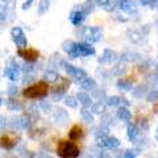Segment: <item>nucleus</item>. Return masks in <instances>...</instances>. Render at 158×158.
<instances>
[{
	"mask_svg": "<svg viewBox=\"0 0 158 158\" xmlns=\"http://www.w3.org/2000/svg\"><path fill=\"white\" fill-rule=\"evenodd\" d=\"M57 153L61 158H78L81 156L79 146L73 141L61 140L57 145Z\"/></svg>",
	"mask_w": 158,
	"mask_h": 158,
	"instance_id": "1",
	"label": "nucleus"
},
{
	"mask_svg": "<svg viewBox=\"0 0 158 158\" xmlns=\"http://www.w3.org/2000/svg\"><path fill=\"white\" fill-rule=\"evenodd\" d=\"M48 94H49V86L44 81L34 83V85L27 87L23 91V95L28 99H44L45 96H48Z\"/></svg>",
	"mask_w": 158,
	"mask_h": 158,
	"instance_id": "2",
	"label": "nucleus"
},
{
	"mask_svg": "<svg viewBox=\"0 0 158 158\" xmlns=\"http://www.w3.org/2000/svg\"><path fill=\"white\" fill-rule=\"evenodd\" d=\"M82 37L86 44H90L91 45L94 42L100 41L103 37V31L98 27H86V28H83V31H82Z\"/></svg>",
	"mask_w": 158,
	"mask_h": 158,
	"instance_id": "3",
	"label": "nucleus"
},
{
	"mask_svg": "<svg viewBox=\"0 0 158 158\" xmlns=\"http://www.w3.org/2000/svg\"><path fill=\"white\" fill-rule=\"evenodd\" d=\"M95 54V49H94L90 44L82 42V44H75L73 50L69 53L70 58H78V57H88Z\"/></svg>",
	"mask_w": 158,
	"mask_h": 158,
	"instance_id": "4",
	"label": "nucleus"
},
{
	"mask_svg": "<svg viewBox=\"0 0 158 158\" xmlns=\"http://www.w3.org/2000/svg\"><path fill=\"white\" fill-rule=\"evenodd\" d=\"M17 56L24 58L27 62L33 63L40 58V52L33 48H23V49H19L17 50Z\"/></svg>",
	"mask_w": 158,
	"mask_h": 158,
	"instance_id": "5",
	"label": "nucleus"
},
{
	"mask_svg": "<svg viewBox=\"0 0 158 158\" xmlns=\"http://www.w3.org/2000/svg\"><path fill=\"white\" fill-rule=\"evenodd\" d=\"M62 65L65 66V70L69 73V75H71L74 79H77V81H83L85 78H87V73L85 70H82V69L79 67H75L70 65V63H66V62H62Z\"/></svg>",
	"mask_w": 158,
	"mask_h": 158,
	"instance_id": "6",
	"label": "nucleus"
},
{
	"mask_svg": "<svg viewBox=\"0 0 158 158\" xmlns=\"http://www.w3.org/2000/svg\"><path fill=\"white\" fill-rule=\"evenodd\" d=\"M70 87V81L69 79H65V78H59L58 79V85L54 87V90H53V98H54V100H57V98L59 99L63 94L66 92V90Z\"/></svg>",
	"mask_w": 158,
	"mask_h": 158,
	"instance_id": "7",
	"label": "nucleus"
},
{
	"mask_svg": "<svg viewBox=\"0 0 158 158\" xmlns=\"http://www.w3.org/2000/svg\"><path fill=\"white\" fill-rule=\"evenodd\" d=\"M12 37H13V41L15 44L19 46V49H23V48H27V44H28V40L25 37V34H24V32L21 31V28H13L12 29Z\"/></svg>",
	"mask_w": 158,
	"mask_h": 158,
	"instance_id": "8",
	"label": "nucleus"
},
{
	"mask_svg": "<svg viewBox=\"0 0 158 158\" xmlns=\"http://www.w3.org/2000/svg\"><path fill=\"white\" fill-rule=\"evenodd\" d=\"M19 141V136L15 135H3L0 136V146L4 149H13Z\"/></svg>",
	"mask_w": 158,
	"mask_h": 158,
	"instance_id": "9",
	"label": "nucleus"
},
{
	"mask_svg": "<svg viewBox=\"0 0 158 158\" xmlns=\"http://www.w3.org/2000/svg\"><path fill=\"white\" fill-rule=\"evenodd\" d=\"M98 140H99V144H100L102 146L107 148V149H115V148H117L118 145H120V141L113 136H106V137L98 138Z\"/></svg>",
	"mask_w": 158,
	"mask_h": 158,
	"instance_id": "10",
	"label": "nucleus"
},
{
	"mask_svg": "<svg viewBox=\"0 0 158 158\" xmlns=\"http://www.w3.org/2000/svg\"><path fill=\"white\" fill-rule=\"evenodd\" d=\"M87 15L82 11V8H79V9H75V11H73L70 13V21L73 25H81V24L83 23V20L86 19Z\"/></svg>",
	"mask_w": 158,
	"mask_h": 158,
	"instance_id": "11",
	"label": "nucleus"
},
{
	"mask_svg": "<svg viewBox=\"0 0 158 158\" xmlns=\"http://www.w3.org/2000/svg\"><path fill=\"white\" fill-rule=\"evenodd\" d=\"M116 59H117V54H116V52L111 50V49H106V50L103 52L102 57L99 58V61H100V63H104V65H108V63L115 62Z\"/></svg>",
	"mask_w": 158,
	"mask_h": 158,
	"instance_id": "12",
	"label": "nucleus"
},
{
	"mask_svg": "<svg viewBox=\"0 0 158 158\" xmlns=\"http://www.w3.org/2000/svg\"><path fill=\"white\" fill-rule=\"evenodd\" d=\"M83 129H82V127H79V125H74L70 132H69V138H70V141H79L81 138L83 137Z\"/></svg>",
	"mask_w": 158,
	"mask_h": 158,
	"instance_id": "13",
	"label": "nucleus"
},
{
	"mask_svg": "<svg viewBox=\"0 0 158 158\" xmlns=\"http://www.w3.org/2000/svg\"><path fill=\"white\" fill-rule=\"evenodd\" d=\"M12 125L15 128H17V129H25V128L29 127V120L27 116H17L13 118Z\"/></svg>",
	"mask_w": 158,
	"mask_h": 158,
	"instance_id": "14",
	"label": "nucleus"
},
{
	"mask_svg": "<svg viewBox=\"0 0 158 158\" xmlns=\"http://www.w3.org/2000/svg\"><path fill=\"white\" fill-rule=\"evenodd\" d=\"M118 7H120V9H123L124 12H132L136 9V6H135V2H133V0H120V2H118Z\"/></svg>",
	"mask_w": 158,
	"mask_h": 158,
	"instance_id": "15",
	"label": "nucleus"
},
{
	"mask_svg": "<svg viewBox=\"0 0 158 158\" xmlns=\"http://www.w3.org/2000/svg\"><path fill=\"white\" fill-rule=\"evenodd\" d=\"M77 99H78V102L82 103L85 107H91L94 104L91 96L88 95V94H86V92H79L77 95Z\"/></svg>",
	"mask_w": 158,
	"mask_h": 158,
	"instance_id": "16",
	"label": "nucleus"
},
{
	"mask_svg": "<svg viewBox=\"0 0 158 158\" xmlns=\"http://www.w3.org/2000/svg\"><path fill=\"white\" fill-rule=\"evenodd\" d=\"M117 116L121 121H131L132 113L127 107H121V108H118V111H117Z\"/></svg>",
	"mask_w": 158,
	"mask_h": 158,
	"instance_id": "17",
	"label": "nucleus"
},
{
	"mask_svg": "<svg viewBox=\"0 0 158 158\" xmlns=\"http://www.w3.org/2000/svg\"><path fill=\"white\" fill-rule=\"evenodd\" d=\"M15 65V62H13ZM6 77L9 78L11 81H17L19 79V69H17V63L13 67H7L6 70Z\"/></svg>",
	"mask_w": 158,
	"mask_h": 158,
	"instance_id": "18",
	"label": "nucleus"
},
{
	"mask_svg": "<svg viewBox=\"0 0 158 158\" xmlns=\"http://www.w3.org/2000/svg\"><path fill=\"white\" fill-rule=\"evenodd\" d=\"M127 136L128 138H129L131 141H133L135 138L138 136V128L136 124H128V128H127Z\"/></svg>",
	"mask_w": 158,
	"mask_h": 158,
	"instance_id": "19",
	"label": "nucleus"
},
{
	"mask_svg": "<svg viewBox=\"0 0 158 158\" xmlns=\"http://www.w3.org/2000/svg\"><path fill=\"white\" fill-rule=\"evenodd\" d=\"M81 86H82V88H85V90H94V88L96 87V82H95V79L87 77L81 82Z\"/></svg>",
	"mask_w": 158,
	"mask_h": 158,
	"instance_id": "20",
	"label": "nucleus"
},
{
	"mask_svg": "<svg viewBox=\"0 0 158 158\" xmlns=\"http://www.w3.org/2000/svg\"><path fill=\"white\" fill-rule=\"evenodd\" d=\"M117 87L123 91H129L132 88V82L129 79H125V78H121L117 81Z\"/></svg>",
	"mask_w": 158,
	"mask_h": 158,
	"instance_id": "21",
	"label": "nucleus"
},
{
	"mask_svg": "<svg viewBox=\"0 0 158 158\" xmlns=\"http://www.w3.org/2000/svg\"><path fill=\"white\" fill-rule=\"evenodd\" d=\"M106 111V104L103 102H96V103H94V104L91 106V112L92 113H96V115H100V113H103Z\"/></svg>",
	"mask_w": 158,
	"mask_h": 158,
	"instance_id": "22",
	"label": "nucleus"
},
{
	"mask_svg": "<svg viewBox=\"0 0 158 158\" xmlns=\"http://www.w3.org/2000/svg\"><path fill=\"white\" fill-rule=\"evenodd\" d=\"M54 120H56L57 123H61V124H65L66 120H67V113L59 108V110H57L56 115H54Z\"/></svg>",
	"mask_w": 158,
	"mask_h": 158,
	"instance_id": "23",
	"label": "nucleus"
},
{
	"mask_svg": "<svg viewBox=\"0 0 158 158\" xmlns=\"http://www.w3.org/2000/svg\"><path fill=\"white\" fill-rule=\"evenodd\" d=\"M81 116H82L83 120L87 121V123H92V121H94V115H92V112H91L90 110H87L86 107L83 108V110H81Z\"/></svg>",
	"mask_w": 158,
	"mask_h": 158,
	"instance_id": "24",
	"label": "nucleus"
},
{
	"mask_svg": "<svg viewBox=\"0 0 158 158\" xmlns=\"http://www.w3.org/2000/svg\"><path fill=\"white\" fill-rule=\"evenodd\" d=\"M120 103H121V98L120 96H110V98H107L106 104L110 106V107H117Z\"/></svg>",
	"mask_w": 158,
	"mask_h": 158,
	"instance_id": "25",
	"label": "nucleus"
},
{
	"mask_svg": "<svg viewBox=\"0 0 158 158\" xmlns=\"http://www.w3.org/2000/svg\"><path fill=\"white\" fill-rule=\"evenodd\" d=\"M65 104L67 107H70V108H75L78 106V99L75 96H73V95H69L65 98Z\"/></svg>",
	"mask_w": 158,
	"mask_h": 158,
	"instance_id": "26",
	"label": "nucleus"
},
{
	"mask_svg": "<svg viewBox=\"0 0 158 158\" xmlns=\"http://www.w3.org/2000/svg\"><path fill=\"white\" fill-rule=\"evenodd\" d=\"M94 4H95V3H94V0H87V2L82 6V11L85 12L86 15H88L94 9Z\"/></svg>",
	"mask_w": 158,
	"mask_h": 158,
	"instance_id": "27",
	"label": "nucleus"
},
{
	"mask_svg": "<svg viewBox=\"0 0 158 158\" xmlns=\"http://www.w3.org/2000/svg\"><path fill=\"white\" fill-rule=\"evenodd\" d=\"M75 44L77 42L71 41V40H66V41L62 44V48H63V50H65L66 53H70L73 49H74V46H75Z\"/></svg>",
	"mask_w": 158,
	"mask_h": 158,
	"instance_id": "28",
	"label": "nucleus"
},
{
	"mask_svg": "<svg viewBox=\"0 0 158 158\" xmlns=\"http://www.w3.org/2000/svg\"><path fill=\"white\" fill-rule=\"evenodd\" d=\"M49 9V0H42L40 3V7H38V13L40 15H44Z\"/></svg>",
	"mask_w": 158,
	"mask_h": 158,
	"instance_id": "29",
	"label": "nucleus"
},
{
	"mask_svg": "<svg viewBox=\"0 0 158 158\" xmlns=\"http://www.w3.org/2000/svg\"><path fill=\"white\" fill-rule=\"evenodd\" d=\"M8 107H9V110H12V111H19L20 108H21V104L17 102V100H15V99H11V100L8 102Z\"/></svg>",
	"mask_w": 158,
	"mask_h": 158,
	"instance_id": "30",
	"label": "nucleus"
},
{
	"mask_svg": "<svg viewBox=\"0 0 158 158\" xmlns=\"http://www.w3.org/2000/svg\"><path fill=\"white\" fill-rule=\"evenodd\" d=\"M146 100L148 102H153V100H158V90H153L146 95Z\"/></svg>",
	"mask_w": 158,
	"mask_h": 158,
	"instance_id": "31",
	"label": "nucleus"
},
{
	"mask_svg": "<svg viewBox=\"0 0 158 158\" xmlns=\"http://www.w3.org/2000/svg\"><path fill=\"white\" fill-rule=\"evenodd\" d=\"M45 78L49 79V81H53V82H56V81L59 79V77L57 75V73H54V71H48L45 74Z\"/></svg>",
	"mask_w": 158,
	"mask_h": 158,
	"instance_id": "32",
	"label": "nucleus"
},
{
	"mask_svg": "<svg viewBox=\"0 0 158 158\" xmlns=\"http://www.w3.org/2000/svg\"><path fill=\"white\" fill-rule=\"evenodd\" d=\"M41 108H42L44 112H50V110H52V103L48 102V100H42L41 102Z\"/></svg>",
	"mask_w": 158,
	"mask_h": 158,
	"instance_id": "33",
	"label": "nucleus"
},
{
	"mask_svg": "<svg viewBox=\"0 0 158 158\" xmlns=\"http://www.w3.org/2000/svg\"><path fill=\"white\" fill-rule=\"evenodd\" d=\"M23 70L25 73H32L33 71V65L31 62H27L25 65H23Z\"/></svg>",
	"mask_w": 158,
	"mask_h": 158,
	"instance_id": "34",
	"label": "nucleus"
},
{
	"mask_svg": "<svg viewBox=\"0 0 158 158\" xmlns=\"http://www.w3.org/2000/svg\"><path fill=\"white\" fill-rule=\"evenodd\" d=\"M136 157V152L135 150H127L125 153H124V157L123 158H135Z\"/></svg>",
	"mask_w": 158,
	"mask_h": 158,
	"instance_id": "35",
	"label": "nucleus"
},
{
	"mask_svg": "<svg viewBox=\"0 0 158 158\" xmlns=\"http://www.w3.org/2000/svg\"><path fill=\"white\" fill-rule=\"evenodd\" d=\"M110 2L111 0H94V3H95L96 6H100V7H106Z\"/></svg>",
	"mask_w": 158,
	"mask_h": 158,
	"instance_id": "36",
	"label": "nucleus"
},
{
	"mask_svg": "<svg viewBox=\"0 0 158 158\" xmlns=\"http://www.w3.org/2000/svg\"><path fill=\"white\" fill-rule=\"evenodd\" d=\"M33 3H34V0H25V3H24V6H23V9H28Z\"/></svg>",
	"mask_w": 158,
	"mask_h": 158,
	"instance_id": "37",
	"label": "nucleus"
},
{
	"mask_svg": "<svg viewBox=\"0 0 158 158\" xmlns=\"http://www.w3.org/2000/svg\"><path fill=\"white\" fill-rule=\"evenodd\" d=\"M17 94V87H9V95H16Z\"/></svg>",
	"mask_w": 158,
	"mask_h": 158,
	"instance_id": "38",
	"label": "nucleus"
},
{
	"mask_svg": "<svg viewBox=\"0 0 158 158\" xmlns=\"http://www.w3.org/2000/svg\"><path fill=\"white\" fill-rule=\"evenodd\" d=\"M4 125H6V120H4V118H0V129H2Z\"/></svg>",
	"mask_w": 158,
	"mask_h": 158,
	"instance_id": "39",
	"label": "nucleus"
},
{
	"mask_svg": "<svg viewBox=\"0 0 158 158\" xmlns=\"http://www.w3.org/2000/svg\"><path fill=\"white\" fill-rule=\"evenodd\" d=\"M154 78H156V82L158 83V66H157V69H156V73H154Z\"/></svg>",
	"mask_w": 158,
	"mask_h": 158,
	"instance_id": "40",
	"label": "nucleus"
},
{
	"mask_svg": "<svg viewBox=\"0 0 158 158\" xmlns=\"http://www.w3.org/2000/svg\"><path fill=\"white\" fill-rule=\"evenodd\" d=\"M38 158H53V157H52V156H49V154H41Z\"/></svg>",
	"mask_w": 158,
	"mask_h": 158,
	"instance_id": "41",
	"label": "nucleus"
},
{
	"mask_svg": "<svg viewBox=\"0 0 158 158\" xmlns=\"http://www.w3.org/2000/svg\"><path fill=\"white\" fill-rule=\"evenodd\" d=\"M81 158H94L91 154H83V156H81Z\"/></svg>",
	"mask_w": 158,
	"mask_h": 158,
	"instance_id": "42",
	"label": "nucleus"
},
{
	"mask_svg": "<svg viewBox=\"0 0 158 158\" xmlns=\"http://www.w3.org/2000/svg\"><path fill=\"white\" fill-rule=\"evenodd\" d=\"M154 111H156V112H158V100H157V103L154 104Z\"/></svg>",
	"mask_w": 158,
	"mask_h": 158,
	"instance_id": "43",
	"label": "nucleus"
},
{
	"mask_svg": "<svg viewBox=\"0 0 158 158\" xmlns=\"http://www.w3.org/2000/svg\"><path fill=\"white\" fill-rule=\"evenodd\" d=\"M156 138L158 140V129H157V132H156Z\"/></svg>",
	"mask_w": 158,
	"mask_h": 158,
	"instance_id": "44",
	"label": "nucleus"
},
{
	"mask_svg": "<svg viewBox=\"0 0 158 158\" xmlns=\"http://www.w3.org/2000/svg\"><path fill=\"white\" fill-rule=\"evenodd\" d=\"M118 2H120V0H118Z\"/></svg>",
	"mask_w": 158,
	"mask_h": 158,
	"instance_id": "45",
	"label": "nucleus"
}]
</instances>
